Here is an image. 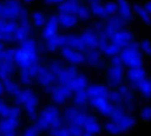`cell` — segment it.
<instances>
[{
  "label": "cell",
  "instance_id": "1",
  "mask_svg": "<svg viewBox=\"0 0 151 136\" xmlns=\"http://www.w3.org/2000/svg\"><path fill=\"white\" fill-rule=\"evenodd\" d=\"M18 122L16 118L6 117L0 121V133L3 136H15Z\"/></svg>",
  "mask_w": 151,
  "mask_h": 136
},
{
  "label": "cell",
  "instance_id": "2",
  "mask_svg": "<svg viewBox=\"0 0 151 136\" xmlns=\"http://www.w3.org/2000/svg\"><path fill=\"white\" fill-rule=\"evenodd\" d=\"M117 9L119 11L120 15L124 20H129L132 16V8L129 6L127 0H119Z\"/></svg>",
  "mask_w": 151,
  "mask_h": 136
},
{
  "label": "cell",
  "instance_id": "3",
  "mask_svg": "<svg viewBox=\"0 0 151 136\" xmlns=\"http://www.w3.org/2000/svg\"><path fill=\"white\" fill-rule=\"evenodd\" d=\"M134 11L144 23L149 25L151 24V15L146 11L143 6L136 5L134 7Z\"/></svg>",
  "mask_w": 151,
  "mask_h": 136
},
{
  "label": "cell",
  "instance_id": "4",
  "mask_svg": "<svg viewBox=\"0 0 151 136\" xmlns=\"http://www.w3.org/2000/svg\"><path fill=\"white\" fill-rule=\"evenodd\" d=\"M142 91L144 96L147 97H151V79H146L141 84Z\"/></svg>",
  "mask_w": 151,
  "mask_h": 136
},
{
  "label": "cell",
  "instance_id": "5",
  "mask_svg": "<svg viewBox=\"0 0 151 136\" xmlns=\"http://www.w3.org/2000/svg\"><path fill=\"white\" fill-rule=\"evenodd\" d=\"M140 119L144 122L151 121V106H144L140 113Z\"/></svg>",
  "mask_w": 151,
  "mask_h": 136
},
{
  "label": "cell",
  "instance_id": "6",
  "mask_svg": "<svg viewBox=\"0 0 151 136\" xmlns=\"http://www.w3.org/2000/svg\"><path fill=\"white\" fill-rule=\"evenodd\" d=\"M140 47L142 50V52L147 55H151V41L148 39L143 40L140 43Z\"/></svg>",
  "mask_w": 151,
  "mask_h": 136
},
{
  "label": "cell",
  "instance_id": "7",
  "mask_svg": "<svg viewBox=\"0 0 151 136\" xmlns=\"http://www.w3.org/2000/svg\"><path fill=\"white\" fill-rule=\"evenodd\" d=\"M34 22L37 26H42L45 23V19L43 14L41 13H36L34 14Z\"/></svg>",
  "mask_w": 151,
  "mask_h": 136
},
{
  "label": "cell",
  "instance_id": "8",
  "mask_svg": "<svg viewBox=\"0 0 151 136\" xmlns=\"http://www.w3.org/2000/svg\"><path fill=\"white\" fill-rule=\"evenodd\" d=\"M37 129H27L24 133L23 136H37Z\"/></svg>",
  "mask_w": 151,
  "mask_h": 136
},
{
  "label": "cell",
  "instance_id": "9",
  "mask_svg": "<svg viewBox=\"0 0 151 136\" xmlns=\"http://www.w3.org/2000/svg\"><path fill=\"white\" fill-rule=\"evenodd\" d=\"M143 7L151 15V0H147V2H144Z\"/></svg>",
  "mask_w": 151,
  "mask_h": 136
},
{
  "label": "cell",
  "instance_id": "10",
  "mask_svg": "<svg viewBox=\"0 0 151 136\" xmlns=\"http://www.w3.org/2000/svg\"><path fill=\"white\" fill-rule=\"evenodd\" d=\"M50 3H60L63 0H47Z\"/></svg>",
  "mask_w": 151,
  "mask_h": 136
},
{
  "label": "cell",
  "instance_id": "11",
  "mask_svg": "<svg viewBox=\"0 0 151 136\" xmlns=\"http://www.w3.org/2000/svg\"><path fill=\"white\" fill-rule=\"evenodd\" d=\"M87 1H89L92 5H94V4H99L100 3V0H87Z\"/></svg>",
  "mask_w": 151,
  "mask_h": 136
},
{
  "label": "cell",
  "instance_id": "12",
  "mask_svg": "<svg viewBox=\"0 0 151 136\" xmlns=\"http://www.w3.org/2000/svg\"><path fill=\"white\" fill-rule=\"evenodd\" d=\"M24 2H26L27 3H30V2H33V1H34V0H24Z\"/></svg>",
  "mask_w": 151,
  "mask_h": 136
},
{
  "label": "cell",
  "instance_id": "13",
  "mask_svg": "<svg viewBox=\"0 0 151 136\" xmlns=\"http://www.w3.org/2000/svg\"><path fill=\"white\" fill-rule=\"evenodd\" d=\"M72 1H73V2H74V1H76V0H72Z\"/></svg>",
  "mask_w": 151,
  "mask_h": 136
},
{
  "label": "cell",
  "instance_id": "14",
  "mask_svg": "<svg viewBox=\"0 0 151 136\" xmlns=\"http://www.w3.org/2000/svg\"><path fill=\"white\" fill-rule=\"evenodd\" d=\"M0 136H3V135H0Z\"/></svg>",
  "mask_w": 151,
  "mask_h": 136
},
{
  "label": "cell",
  "instance_id": "15",
  "mask_svg": "<svg viewBox=\"0 0 151 136\" xmlns=\"http://www.w3.org/2000/svg\"><path fill=\"white\" fill-rule=\"evenodd\" d=\"M150 25H151V24H150Z\"/></svg>",
  "mask_w": 151,
  "mask_h": 136
}]
</instances>
